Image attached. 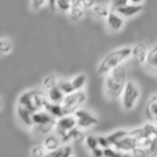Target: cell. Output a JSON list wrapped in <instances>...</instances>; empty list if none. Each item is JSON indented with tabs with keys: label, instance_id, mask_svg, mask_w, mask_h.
Segmentation results:
<instances>
[{
	"label": "cell",
	"instance_id": "obj_1",
	"mask_svg": "<svg viewBox=\"0 0 157 157\" xmlns=\"http://www.w3.org/2000/svg\"><path fill=\"white\" fill-rule=\"evenodd\" d=\"M126 67L121 65L114 68L110 72L105 74V92L107 96L111 99H117L121 97L126 84Z\"/></svg>",
	"mask_w": 157,
	"mask_h": 157
},
{
	"label": "cell",
	"instance_id": "obj_2",
	"mask_svg": "<svg viewBox=\"0 0 157 157\" xmlns=\"http://www.w3.org/2000/svg\"><path fill=\"white\" fill-rule=\"evenodd\" d=\"M131 46H122L107 54L100 61L97 69L98 74H107L114 68L124 65V61L130 57Z\"/></svg>",
	"mask_w": 157,
	"mask_h": 157
},
{
	"label": "cell",
	"instance_id": "obj_3",
	"mask_svg": "<svg viewBox=\"0 0 157 157\" xmlns=\"http://www.w3.org/2000/svg\"><path fill=\"white\" fill-rule=\"evenodd\" d=\"M140 97V88L137 82L132 80L126 81V84L124 86V90L121 95L122 98V105L123 109L126 111H130L135 108L137 101L139 100Z\"/></svg>",
	"mask_w": 157,
	"mask_h": 157
},
{
	"label": "cell",
	"instance_id": "obj_4",
	"mask_svg": "<svg viewBox=\"0 0 157 157\" xmlns=\"http://www.w3.org/2000/svg\"><path fill=\"white\" fill-rule=\"evenodd\" d=\"M86 100V94L83 90L73 92L69 95H66L61 101V108L65 115H71L76 110H78L80 105Z\"/></svg>",
	"mask_w": 157,
	"mask_h": 157
},
{
	"label": "cell",
	"instance_id": "obj_5",
	"mask_svg": "<svg viewBox=\"0 0 157 157\" xmlns=\"http://www.w3.org/2000/svg\"><path fill=\"white\" fill-rule=\"evenodd\" d=\"M74 117L76 121L78 128H90L93 126L98 125L99 121L94 114L83 109H78L74 112Z\"/></svg>",
	"mask_w": 157,
	"mask_h": 157
},
{
	"label": "cell",
	"instance_id": "obj_6",
	"mask_svg": "<svg viewBox=\"0 0 157 157\" xmlns=\"http://www.w3.org/2000/svg\"><path fill=\"white\" fill-rule=\"evenodd\" d=\"M76 127V121L73 115H63L55 123V130L60 137H63L68 131Z\"/></svg>",
	"mask_w": 157,
	"mask_h": 157
},
{
	"label": "cell",
	"instance_id": "obj_7",
	"mask_svg": "<svg viewBox=\"0 0 157 157\" xmlns=\"http://www.w3.org/2000/svg\"><path fill=\"white\" fill-rule=\"evenodd\" d=\"M148 48L144 43H136L133 46H131V53L130 56L132 58L133 63L136 65H145L146 59H147Z\"/></svg>",
	"mask_w": 157,
	"mask_h": 157
},
{
	"label": "cell",
	"instance_id": "obj_8",
	"mask_svg": "<svg viewBox=\"0 0 157 157\" xmlns=\"http://www.w3.org/2000/svg\"><path fill=\"white\" fill-rule=\"evenodd\" d=\"M114 148L122 153H132L133 151L137 148V139H135L133 137L129 136V132H128V136L123 139H121L118 142H116L114 144Z\"/></svg>",
	"mask_w": 157,
	"mask_h": 157
},
{
	"label": "cell",
	"instance_id": "obj_9",
	"mask_svg": "<svg viewBox=\"0 0 157 157\" xmlns=\"http://www.w3.org/2000/svg\"><path fill=\"white\" fill-rule=\"evenodd\" d=\"M132 157H156L157 156V137H154L146 148L137 147L132 153Z\"/></svg>",
	"mask_w": 157,
	"mask_h": 157
},
{
	"label": "cell",
	"instance_id": "obj_10",
	"mask_svg": "<svg viewBox=\"0 0 157 157\" xmlns=\"http://www.w3.org/2000/svg\"><path fill=\"white\" fill-rule=\"evenodd\" d=\"M142 9H143V5H135L131 1H128L127 5L116 9L115 12L125 18V17H130V16H133L136 14L140 13L142 11Z\"/></svg>",
	"mask_w": 157,
	"mask_h": 157
},
{
	"label": "cell",
	"instance_id": "obj_11",
	"mask_svg": "<svg viewBox=\"0 0 157 157\" xmlns=\"http://www.w3.org/2000/svg\"><path fill=\"white\" fill-rule=\"evenodd\" d=\"M105 20H107L108 26L114 31H117L120 29H122V27L124 26V23H125V18L123 16H121L118 13H116L115 11H113V10H110Z\"/></svg>",
	"mask_w": 157,
	"mask_h": 157
},
{
	"label": "cell",
	"instance_id": "obj_12",
	"mask_svg": "<svg viewBox=\"0 0 157 157\" xmlns=\"http://www.w3.org/2000/svg\"><path fill=\"white\" fill-rule=\"evenodd\" d=\"M61 141L63 142H74V143H81L84 139H85V135L84 132L78 127H74L73 129H71L70 131H68L63 137H61Z\"/></svg>",
	"mask_w": 157,
	"mask_h": 157
},
{
	"label": "cell",
	"instance_id": "obj_13",
	"mask_svg": "<svg viewBox=\"0 0 157 157\" xmlns=\"http://www.w3.org/2000/svg\"><path fill=\"white\" fill-rule=\"evenodd\" d=\"M146 116L153 124H157V94L153 95L146 105Z\"/></svg>",
	"mask_w": 157,
	"mask_h": 157
},
{
	"label": "cell",
	"instance_id": "obj_14",
	"mask_svg": "<svg viewBox=\"0 0 157 157\" xmlns=\"http://www.w3.org/2000/svg\"><path fill=\"white\" fill-rule=\"evenodd\" d=\"M33 123L35 125H46V124H53L56 123L54 117L50 115L45 111H38L33 114Z\"/></svg>",
	"mask_w": 157,
	"mask_h": 157
},
{
	"label": "cell",
	"instance_id": "obj_15",
	"mask_svg": "<svg viewBox=\"0 0 157 157\" xmlns=\"http://www.w3.org/2000/svg\"><path fill=\"white\" fill-rule=\"evenodd\" d=\"M18 105L25 108V109L29 110L31 113H36L37 110H36L35 105L33 102V90H29V92H25L18 98Z\"/></svg>",
	"mask_w": 157,
	"mask_h": 157
},
{
	"label": "cell",
	"instance_id": "obj_16",
	"mask_svg": "<svg viewBox=\"0 0 157 157\" xmlns=\"http://www.w3.org/2000/svg\"><path fill=\"white\" fill-rule=\"evenodd\" d=\"M17 116L20 117L21 122L27 127H33V114L29 110L25 109V108L18 105L17 107Z\"/></svg>",
	"mask_w": 157,
	"mask_h": 157
},
{
	"label": "cell",
	"instance_id": "obj_17",
	"mask_svg": "<svg viewBox=\"0 0 157 157\" xmlns=\"http://www.w3.org/2000/svg\"><path fill=\"white\" fill-rule=\"evenodd\" d=\"M70 17L73 21H78L84 15V8L81 1H71V8L69 10Z\"/></svg>",
	"mask_w": 157,
	"mask_h": 157
},
{
	"label": "cell",
	"instance_id": "obj_18",
	"mask_svg": "<svg viewBox=\"0 0 157 157\" xmlns=\"http://www.w3.org/2000/svg\"><path fill=\"white\" fill-rule=\"evenodd\" d=\"M60 140L55 136H48L44 139L43 142V148L48 152H53L60 147Z\"/></svg>",
	"mask_w": 157,
	"mask_h": 157
},
{
	"label": "cell",
	"instance_id": "obj_19",
	"mask_svg": "<svg viewBox=\"0 0 157 157\" xmlns=\"http://www.w3.org/2000/svg\"><path fill=\"white\" fill-rule=\"evenodd\" d=\"M128 132L129 131L125 130V129H117V130L111 132L110 135L105 136V138H107L109 145L111 146V145H114V144H115L116 142L120 141L121 139L127 137V136H128Z\"/></svg>",
	"mask_w": 157,
	"mask_h": 157
},
{
	"label": "cell",
	"instance_id": "obj_20",
	"mask_svg": "<svg viewBox=\"0 0 157 157\" xmlns=\"http://www.w3.org/2000/svg\"><path fill=\"white\" fill-rule=\"evenodd\" d=\"M44 111L48 112L52 117H56V118H60L61 116H63V111L61 105H57V103H51L48 102V105L44 108Z\"/></svg>",
	"mask_w": 157,
	"mask_h": 157
},
{
	"label": "cell",
	"instance_id": "obj_21",
	"mask_svg": "<svg viewBox=\"0 0 157 157\" xmlns=\"http://www.w3.org/2000/svg\"><path fill=\"white\" fill-rule=\"evenodd\" d=\"M65 95L61 93V90L58 87H54L52 90H48V99L51 103H57V105H60L61 101H63Z\"/></svg>",
	"mask_w": 157,
	"mask_h": 157
},
{
	"label": "cell",
	"instance_id": "obj_22",
	"mask_svg": "<svg viewBox=\"0 0 157 157\" xmlns=\"http://www.w3.org/2000/svg\"><path fill=\"white\" fill-rule=\"evenodd\" d=\"M146 66L150 69L157 71V44L152 48L151 50H148L147 54V59H146Z\"/></svg>",
	"mask_w": 157,
	"mask_h": 157
},
{
	"label": "cell",
	"instance_id": "obj_23",
	"mask_svg": "<svg viewBox=\"0 0 157 157\" xmlns=\"http://www.w3.org/2000/svg\"><path fill=\"white\" fill-rule=\"evenodd\" d=\"M110 6H108L107 3H102V2H95L94 7L92 8V11L96 14L99 17H107L108 14L110 12Z\"/></svg>",
	"mask_w": 157,
	"mask_h": 157
},
{
	"label": "cell",
	"instance_id": "obj_24",
	"mask_svg": "<svg viewBox=\"0 0 157 157\" xmlns=\"http://www.w3.org/2000/svg\"><path fill=\"white\" fill-rule=\"evenodd\" d=\"M86 81H87V75L85 73H81L74 76L73 80L70 82H71V85L73 87L74 92H78V90H82L83 86L86 84Z\"/></svg>",
	"mask_w": 157,
	"mask_h": 157
},
{
	"label": "cell",
	"instance_id": "obj_25",
	"mask_svg": "<svg viewBox=\"0 0 157 157\" xmlns=\"http://www.w3.org/2000/svg\"><path fill=\"white\" fill-rule=\"evenodd\" d=\"M57 87L61 90L63 95H69L71 93H73V87L71 85V82L70 81H66V80H63V81H58V84H57Z\"/></svg>",
	"mask_w": 157,
	"mask_h": 157
},
{
	"label": "cell",
	"instance_id": "obj_26",
	"mask_svg": "<svg viewBox=\"0 0 157 157\" xmlns=\"http://www.w3.org/2000/svg\"><path fill=\"white\" fill-rule=\"evenodd\" d=\"M57 84H58V80L55 75H48L44 78L43 81V86L44 88H46L48 90H52V88L56 87Z\"/></svg>",
	"mask_w": 157,
	"mask_h": 157
},
{
	"label": "cell",
	"instance_id": "obj_27",
	"mask_svg": "<svg viewBox=\"0 0 157 157\" xmlns=\"http://www.w3.org/2000/svg\"><path fill=\"white\" fill-rule=\"evenodd\" d=\"M54 127H55V123H53V124H46V125H35L33 128H35V130L38 133L48 135V133H50L53 130Z\"/></svg>",
	"mask_w": 157,
	"mask_h": 157
},
{
	"label": "cell",
	"instance_id": "obj_28",
	"mask_svg": "<svg viewBox=\"0 0 157 157\" xmlns=\"http://www.w3.org/2000/svg\"><path fill=\"white\" fill-rule=\"evenodd\" d=\"M12 42L8 39H0V53L1 54H7L11 51Z\"/></svg>",
	"mask_w": 157,
	"mask_h": 157
},
{
	"label": "cell",
	"instance_id": "obj_29",
	"mask_svg": "<svg viewBox=\"0 0 157 157\" xmlns=\"http://www.w3.org/2000/svg\"><path fill=\"white\" fill-rule=\"evenodd\" d=\"M123 153L115 150L114 147H107L103 150V157H122Z\"/></svg>",
	"mask_w": 157,
	"mask_h": 157
},
{
	"label": "cell",
	"instance_id": "obj_30",
	"mask_svg": "<svg viewBox=\"0 0 157 157\" xmlns=\"http://www.w3.org/2000/svg\"><path fill=\"white\" fill-rule=\"evenodd\" d=\"M85 143L90 151L94 150V148H96V147H98L97 137H95V136H87V137H85Z\"/></svg>",
	"mask_w": 157,
	"mask_h": 157
},
{
	"label": "cell",
	"instance_id": "obj_31",
	"mask_svg": "<svg viewBox=\"0 0 157 157\" xmlns=\"http://www.w3.org/2000/svg\"><path fill=\"white\" fill-rule=\"evenodd\" d=\"M45 154V150L41 145H35L31 148V157H44Z\"/></svg>",
	"mask_w": 157,
	"mask_h": 157
},
{
	"label": "cell",
	"instance_id": "obj_32",
	"mask_svg": "<svg viewBox=\"0 0 157 157\" xmlns=\"http://www.w3.org/2000/svg\"><path fill=\"white\" fill-rule=\"evenodd\" d=\"M55 5L57 6V8L63 11H69L71 8V1H67V0H58L55 2Z\"/></svg>",
	"mask_w": 157,
	"mask_h": 157
},
{
	"label": "cell",
	"instance_id": "obj_33",
	"mask_svg": "<svg viewBox=\"0 0 157 157\" xmlns=\"http://www.w3.org/2000/svg\"><path fill=\"white\" fill-rule=\"evenodd\" d=\"M97 142H98V146L102 148V150H105V148H107V147H110L105 136H98V137H97Z\"/></svg>",
	"mask_w": 157,
	"mask_h": 157
},
{
	"label": "cell",
	"instance_id": "obj_34",
	"mask_svg": "<svg viewBox=\"0 0 157 157\" xmlns=\"http://www.w3.org/2000/svg\"><path fill=\"white\" fill-rule=\"evenodd\" d=\"M61 157H72V147L70 145H65L60 147Z\"/></svg>",
	"mask_w": 157,
	"mask_h": 157
},
{
	"label": "cell",
	"instance_id": "obj_35",
	"mask_svg": "<svg viewBox=\"0 0 157 157\" xmlns=\"http://www.w3.org/2000/svg\"><path fill=\"white\" fill-rule=\"evenodd\" d=\"M44 5H45V1H43V0H36V1L33 0V1H31V2H30V6L36 10L40 9V8H41L42 6H44Z\"/></svg>",
	"mask_w": 157,
	"mask_h": 157
},
{
	"label": "cell",
	"instance_id": "obj_36",
	"mask_svg": "<svg viewBox=\"0 0 157 157\" xmlns=\"http://www.w3.org/2000/svg\"><path fill=\"white\" fill-rule=\"evenodd\" d=\"M92 154L94 157H103V150L98 146V147L92 150Z\"/></svg>",
	"mask_w": 157,
	"mask_h": 157
},
{
	"label": "cell",
	"instance_id": "obj_37",
	"mask_svg": "<svg viewBox=\"0 0 157 157\" xmlns=\"http://www.w3.org/2000/svg\"><path fill=\"white\" fill-rule=\"evenodd\" d=\"M44 157H61L60 154V147L56 151H53V152H48V154H45Z\"/></svg>",
	"mask_w": 157,
	"mask_h": 157
},
{
	"label": "cell",
	"instance_id": "obj_38",
	"mask_svg": "<svg viewBox=\"0 0 157 157\" xmlns=\"http://www.w3.org/2000/svg\"><path fill=\"white\" fill-rule=\"evenodd\" d=\"M81 3H82V7L84 8V10L85 9H92L95 5L94 1H81Z\"/></svg>",
	"mask_w": 157,
	"mask_h": 157
},
{
	"label": "cell",
	"instance_id": "obj_39",
	"mask_svg": "<svg viewBox=\"0 0 157 157\" xmlns=\"http://www.w3.org/2000/svg\"><path fill=\"white\" fill-rule=\"evenodd\" d=\"M122 157H132V155H131V153H123Z\"/></svg>",
	"mask_w": 157,
	"mask_h": 157
},
{
	"label": "cell",
	"instance_id": "obj_40",
	"mask_svg": "<svg viewBox=\"0 0 157 157\" xmlns=\"http://www.w3.org/2000/svg\"><path fill=\"white\" fill-rule=\"evenodd\" d=\"M1 105H2V103H1V100H0V109H1Z\"/></svg>",
	"mask_w": 157,
	"mask_h": 157
},
{
	"label": "cell",
	"instance_id": "obj_41",
	"mask_svg": "<svg viewBox=\"0 0 157 157\" xmlns=\"http://www.w3.org/2000/svg\"><path fill=\"white\" fill-rule=\"evenodd\" d=\"M155 126H156V132H157V124H155Z\"/></svg>",
	"mask_w": 157,
	"mask_h": 157
},
{
	"label": "cell",
	"instance_id": "obj_42",
	"mask_svg": "<svg viewBox=\"0 0 157 157\" xmlns=\"http://www.w3.org/2000/svg\"><path fill=\"white\" fill-rule=\"evenodd\" d=\"M72 157H73V156H72Z\"/></svg>",
	"mask_w": 157,
	"mask_h": 157
}]
</instances>
